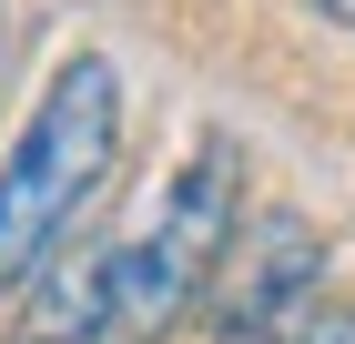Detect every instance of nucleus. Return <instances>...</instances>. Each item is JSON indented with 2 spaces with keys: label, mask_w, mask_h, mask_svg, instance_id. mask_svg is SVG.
Listing matches in <instances>:
<instances>
[{
  "label": "nucleus",
  "mask_w": 355,
  "mask_h": 344,
  "mask_svg": "<svg viewBox=\"0 0 355 344\" xmlns=\"http://www.w3.org/2000/svg\"><path fill=\"white\" fill-rule=\"evenodd\" d=\"M112 152H122V71H112V51L51 61L31 122L0 152V293H31L51 273L82 203L102 192Z\"/></svg>",
  "instance_id": "nucleus-1"
},
{
  "label": "nucleus",
  "mask_w": 355,
  "mask_h": 344,
  "mask_svg": "<svg viewBox=\"0 0 355 344\" xmlns=\"http://www.w3.org/2000/svg\"><path fill=\"white\" fill-rule=\"evenodd\" d=\"M234 243H244V162H234V132H203L173 162L153 223L102 253V334L92 344H163L173 324H193Z\"/></svg>",
  "instance_id": "nucleus-2"
},
{
  "label": "nucleus",
  "mask_w": 355,
  "mask_h": 344,
  "mask_svg": "<svg viewBox=\"0 0 355 344\" xmlns=\"http://www.w3.org/2000/svg\"><path fill=\"white\" fill-rule=\"evenodd\" d=\"M315 293H325V233L304 212H254L193 324L214 344H284V334H304V324L325 314Z\"/></svg>",
  "instance_id": "nucleus-3"
},
{
  "label": "nucleus",
  "mask_w": 355,
  "mask_h": 344,
  "mask_svg": "<svg viewBox=\"0 0 355 344\" xmlns=\"http://www.w3.org/2000/svg\"><path fill=\"white\" fill-rule=\"evenodd\" d=\"M102 334V253H51V273L21 293L10 344H92Z\"/></svg>",
  "instance_id": "nucleus-4"
},
{
  "label": "nucleus",
  "mask_w": 355,
  "mask_h": 344,
  "mask_svg": "<svg viewBox=\"0 0 355 344\" xmlns=\"http://www.w3.org/2000/svg\"><path fill=\"white\" fill-rule=\"evenodd\" d=\"M284 344H355V304H325V314L304 324V334H284Z\"/></svg>",
  "instance_id": "nucleus-5"
},
{
  "label": "nucleus",
  "mask_w": 355,
  "mask_h": 344,
  "mask_svg": "<svg viewBox=\"0 0 355 344\" xmlns=\"http://www.w3.org/2000/svg\"><path fill=\"white\" fill-rule=\"evenodd\" d=\"M315 10H325V21H335V30H355V0H315Z\"/></svg>",
  "instance_id": "nucleus-6"
},
{
  "label": "nucleus",
  "mask_w": 355,
  "mask_h": 344,
  "mask_svg": "<svg viewBox=\"0 0 355 344\" xmlns=\"http://www.w3.org/2000/svg\"><path fill=\"white\" fill-rule=\"evenodd\" d=\"M0 61H10V0H0Z\"/></svg>",
  "instance_id": "nucleus-7"
}]
</instances>
